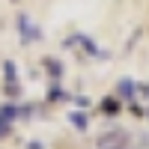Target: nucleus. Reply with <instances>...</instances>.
<instances>
[{
    "instance_id": "f257e3e1",
    "label": "nucleus",
    "mask_w": 149,
    "mask_h": 149,
    "mask_svg": "<svg viewBox=\"0 0 149 149\" xmlns=\"http://www.w3.org/2000/svg\"><path fill=\"white\" fill-rule=\"evenodd\" d=\"M95 149H131V134L125 128H107L95 137Z\"/></svg>"
},
{
    "instance_id": "f03ea898",
    "label": "nucleus",
    "mask_w": 149,
    "mask_h": 149,
    "mask_svg": "<svg viewBox=\"0 0 149 149\" xmlns=\"http://www.w3.org/2000/svg\"><path fill=\"white\" fill-rule=\"evenodd\" d=\"M74 45H81L90 57H107L104 51H98V45L90 39V36H84V33H74V36H69V39H66V48H74Z\"/></svg>"
},
{
    "instance_id": "7ed1b4c3",
    "label": "nucleus",
    "mask_w": 149,
    "mask_h": 149,
    "mask_svg": "<svg viewBox=\"0 0 149 149\" xmlns=\"http://www.w3.org/2000/svg\"><path fill=\"white\" fill-rule=\"evenodd\" d=\"M18 33H21V42H24V45L39 39V30L33 27V21H30L27 15H21V18H18Z\"/></svg>"
},
{
    "instance_id": "20e7f679",
    "label": "nucleus",
    "mask_w": 149,
    "mask_h": 149,
    "mask_svg": "<svg viewBox=\"0 0 149 149\" xmlns=\"http://www.w3.org/2000/svg\"><path fill=\"white\" fill-rule=\"evenodd\" d=\"M3 74H6V95H18L21 86H18V78H15V63L6 60L3 63Z\"/></svg>"
},
{
    "instance_id": "39448f33",
    "label": "nucleus",
    "mask_w": 149,
    "mask_h": 149,
    "mask_svg": "<svg viewBox=\"0 0 149 149\" xmlns=\"http://www.w3.org/2000/svg\"><path fill=\"white\" fill-rule=\"evenodd\" d=\"M134 90H137V86H134L131 78H122V81L116 84V95L122 98V102H131V98H134Z\"/></svg>"
},
{
    "instance_id": "423d86ee",
    "label": "nucleus",
    "mask_w": 149,
    "mask_h": 149,
    "mask_svg": "<svg viewBox=\"0 0 149 149\" xmlns=\"http://www.w3.org/2000/svg\"><path fill=\"white\" fill-rule=\"evenodd\" d=\"M42 66L48 69V74H51V78H60V74H63V63H60V60L45 57V60H42Z\"/></svg>"
},
{
    "instance_id": "0eeeda50",
    "label": "nucleus",
    "mask_w": 149,
    "mask_h": 149,
    "mask_svg": "<svg viewBox=\"0 0 149 149\" xmlns=\"http://www.w3.org/2000/svg\"><path fill=\"white\" fill-rule=\"evenodd\" d=\"M102 110H104L107 116H116V113H119V102H116V98H104V102H102Z\"/></svg>"
},
{
    "instance_id": "6e6552de",
    "label": "nucleus",
    "mask_w": 149,
    "mask_h": 149,
    "mask_svg": "<svg viewBox=\"0 0 149 149\" xmlns=\"http://www.w3.org/2000/svg\"><path fill=\"white\" fill-rule=\"evenodd\" d=\"M69 119H72V125H74V128H81V131L86 128V113H84V110H74Z\"/></svg>"
},
{
    "instance_id": "1a4fd4ad",
    "label": "nucleus",
    "mask_w": 149,
    "mask_h": 149,
    "mask_svg": "<svg viewBox=\"0 0 149 149\" xmlns=\"http://www.w3.org/2000/svg\"><path fill=\"white\" fill-rule=\"evenodd\" d=\"M60 98H66V93L60 90V84H51L48 86V102H60Z\"/></svg>"
},
{
    "instance_id": "9d476101",
    "label": "nucleus",
    "mask_w": 149,
    "mask_h": 149,
    "mask_svg": "<svg viewBox=\"0 0 149 149\" xmlns=\"http://www.w3.org/2000/svg\"><path fill=\"white\" fill-rule=\"evenodd\" d=\"M9 131H12V122L0 119V140H3V137H9Z\"/></svg>"
},
{
    "instance_id": "9b49d317",
    "label": "nucleus",
    "mask_w": 149,
    "mask_h": 149,
    "mask_svg": "<svg viewBox=\"0 0 149 149\" xmlns=\"http://www.w3.org/2000/svg\"><path fill=\"white\" fill-rule=\"evenodd\" d=\"M140 90H143V95H149V86H140Z\"/></svg>"
},
{
    "instance_id": "f8f14e48",
    "label": "nucleus",
    "mask_w": 149,
    "mask_h": 149,
    "mask_svg": "<svg viewBox=\"0 0 149 149\" xmlns=\"http://www.w3.org/2000/svg\"><path fill=\"white\" fill-rule=\"evenodd\" d=\"M131 149H140V146H131Z\"/></svg>"
}]
</instances>
